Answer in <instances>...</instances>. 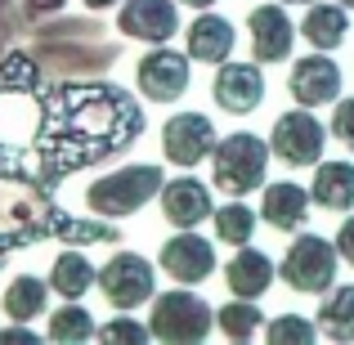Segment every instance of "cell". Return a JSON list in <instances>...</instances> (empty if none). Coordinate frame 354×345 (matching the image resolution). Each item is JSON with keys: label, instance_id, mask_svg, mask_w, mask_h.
Masks as SVG:
<instances>
[{"label": "cell", "instance_id": "6", "mask_svg": "<svg viewBox=\"0 0 354 345\" xmlns=\"http://www.w3.org/2000/svg\"><path fill=\"white\" fill-rule=\"evenodd\" d=\"M99 292L113 310H139L144 301L157 296V274H153V260H144L139 251H117L104 269H99Z\"/></svg>", "mask_w": 354, "mask_h": 345}, {"label": "cell", "instance_id": "35", "mask_svg": "<svg viewBox=\"0 0 354 345\" xmlns=\"http://www.w3.org/2000/svg\"><path fill=\"white\" fill-rule=\"evenodd\" d=\"M341 5H346V9H354V0H341Z\"/></svg>", "mask_w": 354, "mask_h": 345}, {"label": "cell", "instance_id": "25", "mask_svg": "<svg viewBox=\"0 0 354 345\" xmlns=\"http://www.w3.org/2000/svg\"><path fill=\"white\" fill-rule=\"evenodd\" d=\"M216 323H220V332H225L229 341H251L260 332V310H256V301L234 296L225 310H216Z\"/></svg>", "mask_w": 354, "mask_h": 345}, {"label": "cell", "instance_id": "13", "mask_svg": "<svg viewBox=\"0 0 354 345\" xmlns=\"http://www.w3.org/2000/svg\"><path fill=\"white\" fill-rule=\"evenodd\" d=\"M211 95H216V104L225 108V113L234 117H247L260 108V99H265V77H260V63H220L216 72V86H211Z\"/></svg>", "mask_w": 354, "mask_h": 345}, {"label": "cell", "instance_id": "14", "mask_svg": "<svg viewBox=\"0 0 354 345\" xmlns=\"http://www.w3.org/2000/svg\"><path fill=\"white\" fill-rule=\"evenodd\" d=\"M162 216L171 229H198L202 220L216 211V202H211V189L202 180H193V175H180V180L162 184Z\"/></svg>", "mask_w": 354, "mask_h": 345}, {"label": "cell", "instance_id": "2", "mask_svg": "<svg viewBox=\"0 0 354 345\" xmlns=\"http://www.w3.org/2000/svg\"><path fill=\"white\" fill-rule=\"evenodd\" d=\"M265 171H269V144L260 135H229L216 139L211 148V184L229 198H247V193L265 189Z\"/></svg>", "mask_w": 354, "mask_h": 345}, {"label": "cell", "instance_id": "23", "mask_svg": "<svg viewBox=\"0 0 354 345\" xmlns=\"http://www.w3.org/2000/svg\"><path fill=\"white\" fill-rule=\"evenodd\" d=\"M95 319H90V310L81 301H63L59 310L50 314V328H45V337L54 345H81V341H95Z\"/></svg>", "mask_w": 354, "mask_h": 345}, {"label": "cell", "instance_id": "4", "mask_svg": "<svg viewBox=\"0 0 354 345\" xmlns=\"http://www.w3.org/2000/svg\"><path fill=\"white\" fill-rule=\"evenodd\" d=\"M337 260H341L337 242L319 238V233H296V242L287 247L278 274H283V283L292 287V292L323 296V292H332V283H337Z\"/></svg>", "mask_w": 354, "mask_h": 345}, {"label": "cell", "instance_id": "34", "mask_svg": "<svg viewBox=\"0 0 354 345\" xmlns=\"http://www.w3.org/2000/svg\"><path fill=\"white\" fill-rule=\"evenodd\" d=\"M283 5H314V0H283Z\"/></svg>", "mask_w": 354, "mask_h": 345}, {"label": "cell", "instance_id": "19", "mask_svg": "<svg viewBox=\"0 0 354 345\" xmlns=\"http://www.w3.org/2000/svg\"><path fill=\"white\" fill-rule=\"evenodd\" d=\"M0 305H5V314L14 323H32V319H41L45 305H50V283L36 278V274H18V278H9Z\"/></svg>", "mask_w": 354, "mask_h": 345}, {"label": "cell", "instance_id": "27", "mask_svg": "<svg viewBox=\"0 0 354 345\" xmlns=\"http://www.w3.org/2000/svg\"><path fill=\"white\" fill-rule=\"evenodd\" d=\"M95 337L108 341V345H144V341H153V332H148L144 323H135V319H113V323H104Z\"/></svg>", "mask_w": 354, "mask_h": 345}, {"label": "cell", "instance_id": "9", "mask_svg": "<svg viewBox=\"0 0 354 345\" xmlns=\"http://www.w3.org/2000/svg\"><path fill=\"white\" fill-rule=\"evenodd\" d=\"M211 148H216V126L202 113H175L162 126V153H166L171 166H184V171H189V166L207 162Z\"/></svg>", "mask_w": 354, "mask_h": 345}, {"label": "cell", "instance_id": "15", "mask_svg": "<svg viewBox=\"0 0 354 345\" xmlns=\"http://www.w3.org/2000/svg\"><path fill=\"white\" fill-rule=\"evenodd\" d=\"M310 189H301V184L292 180H278V184H265V198H260V220L283 233H296L305 229V220H310Z\"/></svg>", "mask_w": 354, "mask_h": 345}, {"label": "cell", "instance_id": "7", "mask_svg": "<svg viewBox=\"0 0 354 345\" xmlns=\"http://www.w3.org/2000/svg\"><path fill=\"white\" fill-rule=\"evenodd\" d=\"M135 86H139V95L153 99V104L180 99L184 90H189V54L171 50V41L148 45V54L135 63Z\"/></svg>", "mask_w": 354, "mask_h": 345}, {"label": "cell", "instance_id": "22", "mask_svg": "<svg viewBox=\"0 0 354 345\" xmlns=\"http://www.w3.org/2000/svg\"><path fill=\"white\" fill-rule=\"evenodd\" d=\"M319 332H328L332 341H354V283L323 292V305H319Z\"/></svg>", "mask_w": 354, "mask_h": 345}, {"label": "cell", "instance_id": "16", "mask_svg": "<svg viewBox=\"0 0 354 345\" xmlns=\"http://www.w3.org/2000/svg\"><path fill=\"white\" fill-rule=\"evenodd\" d=\"M234 23L225 14H211V9H198V18L189 23V59L193 63H225L234 54Z\"/></svg>", "mask_w": 354, "mask_h": 345}, {"label": "cell", "instance_id": "1", "mask_svg": "<svg viewBox=\"0 0 354 345\" xmlns=\"http://www.w3.org/2000/svg\"><path fill=\"white\" fill-rule=\"evenodd\" d=\"M162 184H166V175L148 162L121 166V171H108L90 184L86 207H90V216H99V220H126V216H135L139 207H148V202L162 193Z\"/></svg>", "mask_w": 354, "mask_h": 345}, {"label": "cell", "instance_id": "3", "mask_svg": "<svg viewBox=\"0 0 354 345\" xmlns=\"http://www.w3.org/2000/svg\"><path fill=\"white\" fill-rule=\"evenodd\" d=\"M216 328V310L202 301L198 292L180 283V292H162L153 296V314H148V332L153 341H166V345H198L211 337Z\"/></svg>", "mask_w": 354, "mask_h": 345}, {"label": "cell", "instance_id": "29", "mask_svg": "<svg viewBox=\"0 0 354 345\" xmlns=\"http://www.w3.org/2000/svg\"><path fill=\"white\" fill-rule=\"evenodd\" d=\"M332 242H337V256L346 260V265H354V216L341 220V229H337V238H332Z\"/></svg>", "mask_w": 354, "mask_h": 345}, {"label": "cell", "instance_id": "33", "mask_svg": "<svg viewBox=\"0 0 354 345\" xmlns=\"http://www.w3.org/2000/svg\"><path fill=\"white\" fill-rule=\"evenodd\" d=\"M180 5H189V9H211L216 0H180Z\"/></svg>", "mask_w": 354, "mask_h": 345}, {"label": "cell", "instance_id": "28", "mask_svg": "<svg viewBox=\"0 0 354 345\" xmlns=\"http://www.w3.org/2000/svg\"><path fill=\"white\" fill-rule=\"evenodd\" d=\"M332 139H341V144L354 153V99H337V113H332V126H328Z\"/></svg>", "mask_w": 354, "mask_h": 345}, {"label": "cell", "instance_id": "24", "mask_svg": "<svg viewBox=\"0 0 354 345\" xmlns=\"http://www.w3.org/2000/svg\"><path fill=\"white\" fill-rule=\"evenodd\" d=\"M211 229H216L220 242H234V247H242V242H251V233H256V211H251L242 198H234L229 207H216V211H211Z\"/></svg>", "mask_w": 354, "mask_h": 345}, {"label": "cell", "instance_id": "18", "mask_svg": "<svg viewBox=\"0 0 354 345\" xmlns=\"http://www.w3.org/2000/svg\"><path fill=\"white\" fill-rule=\"evenodd\" d=\"M310 198L323 211H350L354 207V162H319Z\"/></svg>", "mask_w": 354, "mask_h": 345}, {"label": "cell", "instance_id": "11", "mask_svg": "<svg viewBox=\"0 0 354 345\" xmlns=\"http://www.w3.org/2000/svg\"><path fill=\"white\" fill-rule=\"evenodd\" d=\"M301 27L287 18L283 5H256L247 14V41H251V59L256 63H283L296 45Z\"/></svg>", "mask_w": 354, "mask_h": 345}, {"label": "cell", "instance_id": "10", "mask_svg": "<svg viewBox=\"0 0 354 345\" xmlns=\"http://www.w3.org/2000/svg\"><path fill=\"white\" fill-rule=\"evenodd\" d=\"M180 0H121L117 27L121 36L144 45H166L175 32H180Z\"/></svg>", "mask_w": 354, "mask_h": 345}, {"label": "cell", "instance_id": "32", "mask_svg": "<svg viewBox=\"0 0 354 345\" xmlns=\"http://www.w3.org/2000/svg\"><path fill=\"white\" fill-rule=\"evenodd\" d=\"M86 9H113V5H121V0H81Z\"/></svg>", "mask_w": 354, "mask_h": 345}, {"label": "cell", "instance_id": "12", "mask_svg": "<svg viewBox=\"0 0 354 345\" xmlns=\"http://www.w3.org/2000/svg\"><path fill=\"white\" fill-rule=\"evenodd\" d=\"M287 90L301 108H323L341 99V68L328 59V50H314L305 59L292 63V77H287Z\"/></svg>", "mask_w": 354, "mask_h": 345}, {"label": "cell", "instance_id": "17", "mask_svg": "<svg viewBox=\"0 0 354 345\" xmlns=\"http://www.w3.org/2000/svg\"><path fill=\"white\" fill-rule=\"evenodd\" d=\"M274 260L265 256V251H256V247H247L242 242L238 247V256L225 265V283H229V292L242 296V301H260V296L274 287Z\"/></svg>", "mask_w": 354, "mask_h": 345}, {"label": "cell", "instance_id": "8", "mask_svg": "<svg viewBox=\"0 0 354 345\" xmlns=\"http://www.w3.org/2000/svg\"><path fill=\"white\" fill-rule=\"evenodd\" d=\"M157 265H162L166 274L175 278V283H184V287L207 283V278L216 274V247H211L202 233L180 229V233H171V238L162 242V251H157Z\"/></svg>", "mask_w": 354, "mask_h": 345}, {"label": "cell", "instance_id": "5", "mask_svg": "<svg viewBox=\"0 0 354 345\" xmlns=\"http://www.w3.org/2000/svg\"><path fill=\"white\" fill-rule=\"evenodd\" d=\"M323 148H328V126L314 117V108L296 104L292 113H283L269 130V153L287 166H319Z\"/></svg>", "mask_w": 354, "mask_h": 345}, {"label": "cell", "instance_id": "30", "mask_svg": "<svg viewBox=\"0 0 354 345\" xmlns=\"http://www.w3.org/2000/svg\"><path fill=\"white\" fill-rule=\"evenodd\" d=\"M9 341H14V345H36L41 337H36L32 328H23V323H14V328H5V332H0V345H9Z\"/></svg>", "mask_w": 354, "mask_h": 345}, {"label": "cell", "instance_id": "21", "mask_svg": "<svg viewBox=\"0 0 354 345\" xmlns=\"http://www.w3.org/2000/svg\"><path fill=\"white\" fill-rule=\"evenodd\" d=\"M301 36L314 50H337V45H346V36H350L346 5H319V0H314L305 23H301Z\"/></svg>", "mask_w": 354, "mask_h": 345}, {"label": "cell", "instance_id": "31", "mask_svg": "<svg viewBox=\"0 0 354 345\" xmlns=\"http://www.w3.org/2000/svg\"><path fill=\"white\" fill-rule=\"evenodd\" d=\"M23 5H27V14H59L68 0H23Z\"/></svg>", "mask_w": 354, "mask_h": 345}, {"label": "cell", "instance_id": "20", "mask_svg": "<svg viewBox=\"0 0 354 345\" xmlns=\"http://www.w3.org/2000/svg\"><path fill=\"white\" fill-rule=\"evenodd\" d=\"M95 283H99V269L90 265L81 251H63V256L50 265V292L63 296V301H81Z\"/></svg>", "mask_w": 354, "mask_h": 345}, {"label": "cell", "instance_id": "26", "mask_svg": "<svg viewBox=\"0 0 354 345\" xmlns=\"http://www.w3.org/2000/svg\"><path fill=\"white\" fill-rule=\"evenodd\" d=\"M265 337L274 345H314L319 328H314L310 319H301V314H278V319L265 328Z\"/></svg>", "mask_w": 354, "mask_h": 345}]
</instances>
